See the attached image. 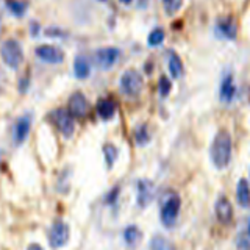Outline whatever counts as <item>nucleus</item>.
<instances>
[{"mask_svg": "<svg viewBox=\"0 0 250 250\" xmlns=\"http://www.w3.org/2000/svg\"><path fill=\"white\" fill-rule=\"evenodd\" d=\"M211 161L217 169H224L229 166L231 158V136L227 130H221L214 136L211 144Z\"/></svg>", "mask_w": 250, "mask_h": 250, "instance_id": "f257e3e1", "label": "nucleus"}, {"mask_svg": "<svg viewBox=\"0 0 250 250\" xmlns=\"http://www.w3.org/2000/svg\"><path fill=\"white\" fill-rule=\"evenodd\" d=\"M0 53H2V58H3V62L11 69H18L22 62V49L18 41H14V39H8V41L3 42L2 49H0Z\"/></svg>", "mask_w": 250, "mask_h": 250, "instance_id": "f03ea898", "label": "nucleus"}, {"mask_svg": "<svg viewBox=\"0 0 250 250\" xmlns=\"http://www.w3.org/2000/svg\"><path fill=\"white\" fill-rule=\"evenodd\" d=\"M143 86H144L143 77L139 75L138 70L130 69L127 72H124L121 78V89L124 91V94H127L130 97H136L143 91Z\"/></svg>", "mask_w": 250, "mask_h": 250, "instance_id": "7ed1b4c3", "label": "nucleus"}, {"mask_svg": "<svg viewBox=\"0 0 250 250\" xmlns=\"http://www.w3.org/2000/svg\"><path fill=\"white\" fill-rule=\"evenodd\" d=\"M180 207H182V200H180L178 195L177 194L169 195L161 207V222L166 227L174 225L180 213Z\"/></svg>", "mask_w": 250, "mask_h": 250, "instance_id": "20e7f679", "label": "nucleus"}, {"mask_svg": "<svg viewBox=\"0 0 250 250\" xmlns=\"http://www.w3.org/2000/svg\"><path fill=\"white\" fill-rule=\"evenodd\" d=\"M70 236V229L66 222L62 221H57L50 229L49 233V244L52 249H61L62 246L67 244Z\"/></svg>", "mask_w": 250, "mask_h": 250, "instance_id": "39448f33", "label": "nucleus"}, {"mask_svg": "<svg viewBox=\"0 0 250 250\" xmlns=\"http://www.w3.org/2000/svg\"><path fill=\"white\" fill-rule=\"evenodd\" d=\"M52 121L62 135L66 138H70L74 135V128H75V124H74V117L70 116V113L67 109H55L52 113Z\"/></svg>", "mask_w": 250, "mask_h": 250, "instance_id": "423d86ee", "label": "nucleus"}, {"mask_svg": "<svg viewBox=\"0 0 250 250\" xmlns=\"http://www.w3.org/2000/svg\"><path fill=\"white\" fill-rule=\"evenodd\" d=\"M119 49H116V47H104V49H99L94 55V60H96V64L100 67V69H111L116 61L119 60Z\"/></svg>", "mask_w": 250, "mask_h": 250, "instance_id": "0eeeda50", "label": "nucleus"}, {"mask_svg": "<svg viewBox=\"0 0 250 250\" xmlns=\"http://www.w3.org/2000/svg\"><path fill=\"white\" fill-rule=\"evenodd\" d=\"M38 58H41L42 61L49 62V64H60L64 61V53L60 50L58 47L53 45H39L36 49Z\"/></svg>", "mask_w": 250, "mask_h": 250, "instance_id": "6e6552de", "label": "nucleus"}, {"mask_svg": "<svg viewBox=\"0 0 250 250\" xmlns=\"http://www.w3.org/2000/svg\"><path fill=\"white\" fill-rule=\"evenodd\" d=\"M88 100L83 96L82 92H74L72 96L69 97V109L67 111L70 113L72 117H83L88 113Z\"/></svg>", "mask_w": 250, "mask_h": 250, "instance_id": "1a4fd4ad", "label": "nucleus"}, {"mask_svg": "<svg viewBox=\"0 0 250 250\" xmlns=\"http://www.w3.org/2000/svg\"><path fill=\"white\" fill-rule=\"evenodd\" d=\"M155 197V186L148 180H139L138 182V205L141 208H146Z\"/></svg>", "mask_w": 250, "mask_h": 250, "instance_id": "9d476101", "label": "nucleus"}, {"mask_svg": "<svg viewBox=\"0 0 250 250\" xmlns=\"http://www.w3.org/2000/svg\"><path fill=\"white\" fill-rule=\"evenodd\" d=\"M30 128H31V116L30 114L21 116L14 127V144L16 146L23 144V141L27 139L30 133Z\"/></svg>", "mask_w": 250, "mask_h": 250, "instance_id": "9b49d317", "label": "nucleus"}, {"mask_svg": "<svg viewBox=\"0 0 250 250\" xmlns=\"http://www.w3.org/2000/svg\"><path fill=\"white\" fill-rule=\"evenodd\" d=\"M216 216L221 224H230L233 219V207L227 197H221L216 202Z\"/></svg>", "mask_w": 250, "mask_h": 250, "instance_id": "f8f14e48", "label": "nucleus"}, {"mask_svg": "<svg viewBox=\"0 0 250 250\" xmlns=\"http://www.w3.org/2000/svg\"><path fill=\"white\" fill-rule=\"evenodd\" d=\"M217 27L219 31L229 39H234L238 33V25H236V21H234L233 16H224V18L219 19L217 22Z\"/></svg>", "mask_w": 250, "mask_h": 250, "instance_id": "ddd939ff", "label": "nucleus"}, {"mask_svg": "<svg viewBox=\"0 0 250 250\" xmlns=\"http://www.w3.org/2000/svg\"><path fill=\"white\" fill-rule=\"evenodd\" d=\"M141 238H143V233H141V230L136 225H128L127 229L124 230V241H125V244L128 246V249L138 247Z\"/></svg>", "mask_w": 250, "mask_h": 250, "instance_id": "4468645a", "label": "nucleus"}, {"mask_svg": "<svg viewBox=\"0 0 250 250\" xmlns=\"http://www.w3.org/2000/svg\"><path fill=\"white\" fill-rule=\"evenodd\" d=\"M236 199L242 208L250 207V186L246 178H241L236 186Z\"/></svg>", "mask_w": 250, "mask_h": 250, "instance_id": "2eb2a0df", "label": "nucleus"}, {"mask_svg": "<svg viewBox=\"0 0 250 250\" xmlns=\"http://www.w3.org/2000/svg\"><path fill=\"white\" fill-rule=\"evenodd\" d=\"M97 113L104 121L111 119L116 113V104L109 99H102L97 104Z\"/></svg>", "mask_w": 250, "mask_h": 250, "instance_id": "dca6fc26", "label": "nucleus"}, {"mask_svg": "<svg viewBox=\"0 0 250 250\" xmlns=\"http://www.w3.org/2000/svg\"><path fill=\"white\" fill-rule=\"evenodd\" d=\"M234 94H236V88H234L233 77H231V74H227V77L222 82V86H221V99L224 102H231Z\"/></svg>", "mask_w": 250, "mask_h": 250, "instance_id": "f3484780", "label": "nucleus"}, {"mask_svg": "<svg viewBox=\"0 0 250 250\" xmlns=\"http://www.w3.org/2000/svg\"><path fill=\"white\" fill-rule=\"evenodd\" d=\"M74 72L77 75V78H80V80H84V78H88L89 72H91V67H89V62L84 57H77L75 58V62H74Z\"/></svg>", "mask_w": 250, "mask_h": 250, "instance_id": "a211bd4d", "label": "nucleus"}, {"mask_svg": "<svg viewBox=\"0 0 250 250\" xmlns=\"http://www.w3.org/2000/svg\"><path fill=\"white\" fill-rule=\"evenodd\" d=\"M169 72L174 78H180L183 75V62L175 52L169 53Z\"/></svg>", "mask_w": 250, "mask_h": 250, "instance_id": "6ab92c4d", "label": "nucleus"}, {"mask_svg": "<svg viewBox=\"0 0 250 250\" xmlns=\"http://www.w3.org/2000/svg\"><path fill=\"white\" fill-rule=\"evenodd\" d=\"M150 250H175L174 244L163 236H153L150 241Z\"/></svg>", "mask_w": 250, "mask_h": 250, "instance_id": "aec40b11", "label": "nucleus"}, {"mask_svg": "<svg viewBox=\"0 0 250 250\" xmlns=\"http://www.w3.org/2000/svg\"><path fill=\"white\" fill-rule=\"evenodd\" d=\"M104 153H105V161H106V166L111 169L114 161L117 160V148L113 144H106L104 147Z\"/></svg>", "mask_w": 250, "mask_h": 250, "instance_id": "412c9836", "label": "nucleus"}, {"mask_svg": "<svg viewBox=\"0 0 250 250\" xmlns=\"http://www.w3.org/2000/svg\"><path fill=\"white\" fill-rule=\"evenodd\" d=\"M6 6L10 8L14 16H22L27 10V3L21 0H6Z\"/></svg>", "mask_w": 250, "mask_h": 250, "instance_id": "4be33fe9", "label": "nucleus"}, {"mask_svg": "<svg viewBox=\"0 0 250 250\" xmlns=\"http://www.w3.org/2000/svg\"><path fill=\"white\" fill-rule=\"evenodd\" d=\"M182 3H183V0H163L164 10H166L167 14L177 13L180 8H182Z\"/></svg>", "mask_w": 250, "mask_h": 250, "instance_id": "5701e85b", "label": "nucleus"}, {"mask_svg": "<svg viewBox=\"0 0 250 250\" xmlns=\"http://www.w3.org/2000/svg\"><path fill=\"white\" fill-rule=\"evenodd\" d=\"M135 138H136V143H138L139 146H144V144L148 143V139H150V136H148V131H147V127H146V125H141V127L136 130Z\"/></svg>", "mask_w": 250, "mask_h": 250, "instance_id": "b1692460", "label": "nucleus"}, {"mask_svg": "<svg viewBox=\"0 0 250 250\" xmlns=\"http://www.w3.org/2000/svg\"><path fill=\"white\" fill-rule=\"evenodd\" d=\"M164 41V31L161 28H155L150 35H148V44L150 45H160Z\"/></svg>", "mask_w": 250, "mask_h": 250, "instance_id": "393cba45", "label": "nucleus"}, {"mask_svg": "<svg viewBox=\"0 0 250 250\" xmlns=\"http://www.w3.org/2000/svg\"><path fill=\"white\" fill-rule=\"evenodd\" d=\"M158 88H160V94H161L163 97H166L167 94L170 92V89H172V83H170V80H169L167 77H164V75H163V77L160 78V86H158Z\"/></svg>", "mask_w": 250, "mask_h": 250, "instance_id": "a878e982", "label": "nucleus"}, {"mask_svg": "<svg viewBox=\"0 0 250 250\" xmlns=\"http://www.w3.org/2000/svg\"><path fill=\"white\" fill-rule=\"evenodd\" d=\"M117 194H119V188H114V189L111 191V194L106 197V202L109 203V205H113V203L116 202V197H117Z\"/></svg>", "mask_w": 250, "mask_h": 250, "instance_id": "bb28decb", "label": "nucleus"}, {"mask_svg": "<svg viewBox=\"0 0 250 250\" xmlns=\"http://www.w3.org/2000/svg\"><path fill=\"white\" fill-rule=\"evenodd\" d=\"M28 250H42V247L39 244H30L28 246Z\"/></svg>", "mask_w": 250, "mask_h": 250, "instance_id": "cd10ccee", "label": "nucleus"}, {"mask_svg": "<svg viewBox=\"0 0 250 250\" xmlns=\"http://www.w3.org/2000/svg\"><path fill=\"white\" fill-rule=\"evenodd\" d=\"M121 2H122V3H125V5H128V3L131 2V0H121Z\"/></svg>", "mask_w": 250, "mask_h": 250, "instance_id": "c85d7f7f", "label": "nucleus"}, {"mask_svg": "<svg viewBox=\"0 0 250 250\" xmlns=\"http://www.w3.org/2000/svg\"><path fill=\"white\" fill-rule=\"evenodd\" d=\"M249 234H250V224H249Z\"/></svg>", "mask_w": 250, "mask_h": 250, "instance_id": "c756f323", "label": "nucleus"}]
</instances>
